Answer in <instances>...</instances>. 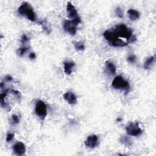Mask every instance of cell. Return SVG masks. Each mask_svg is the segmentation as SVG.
I'll use <instances>...</instances> for the list:
<instances>
[{"label":"cell","instance_id":"obj_20","mask_svg":"<svg viewBox=\"0 0 156 156\" xmlns=\"http://www.w3.org/2000/svg\"><path fill=\"white\" fill-rule=\"evenodd\" d=\"M14 138V134L12 133H9L6 135V141L7 142H11Z\"/></svg>","mask_w":156,"mask_h":156},{"label":"cell","instance_id":"obj_25","mask_svg":"<svg viewBox=\"0 0 156 156\" xmlns=\"http://www.w3.org/2000/svg\"><path fill=\"white\" fill-rule=\"evenodd\" d=\"M12 80H13V78H12V77L11 76H6L5 77V80H6V81H8V82L12 81Z\"/></svg>","mask_w":156,"mask_h":156},{"label":"cell","instance_id":"obj_23","mask_svg":"<svg viewBox=\"0 0 156 156\" xmlns=\"http://www.w3.org/2000/svg\"><path fill=\"white\" fill-rule=\"evenodd\" d=\"M29 40V39L28 38V37L26 34H23L22 37V42L23 44H25V43H26Z\"/></svg>","mask_w":156,"mask_h":156},{"label":"cell","instance_id":"obj_2","mask_svg":"<svg viewBox=\"0 0 156 156\" xmlns=\"http://www.w3.org/2000/svg\"><path fill=\"white\" fill-rule=\"evenodd\" d=\"M103 36L107 42H109V43L111 45L114 46L123 47L128 45V43L127 42H125L123 40L118 38L116 36L113 29L106 31L103 34Z\"/></svg>","mask_w":156,"mask_h":156},{"label":"cell","instance_id":"obj_8","mask_svg":"<svg viewBox=\"0 0 156 156\" xmlns=\"http://www.w3.org/2000/svg\"><path fill=\"white\" fill-rule=\"evenodd\" d=\"M98 137L95 134H92L87 138L85 141V145L90 149H94L98 145Z\"/></svg>","mask_w":156,"mask_h":156},{"label":"cell","instance_id":"obj_19","mask_svg":"<svg viewBox=\"0 0 156 156\" xmlns=\"http://www.w3.org/2000/svg\"><path fill=\"white\" fill-rule=\"evenodd\" d=\"M115 14H116V15L119 17V18H123V11H122V9L120 8H119V7H118V8H117L116 9H115Z\"/></svg>","mask_w":156,"mask_h":156},{"label":"cell","instance_id":"obj_1","mask_svg":"<svg viewBox=\"0 0 156 156\" xmlns=\"http://www.w3.org/2000/svg\"><path fill=\"white\" fill-rule=\"evenodd\" d=\"M116 36L120 39H124L129 42H133L136 38L133 36V32L131 29L128 28L124 24H119L113 28Z\"/></svg>","mask_w":156,"mask_h":156},{"label":"cell","instance_id":"obj_18","mask_svg":"<svg viewBox=\"0 0 156 156\" xmlns=\"http://www.w3.org/2000/svg\"><path fill=\"white\" fill-rule=\"evenodd\" d=\"M28 50V48L27 47H22V48H19L18 50H17V54L19 56L22 57L23 56L26 52Z\"/></svg>","mask_w":156,"mask_h":156},{"label":"cell","instance_id":"obj_9","mask_svg":"<svg viewBox=\"0 0 156 156\" xmlns=\"http://www.w3.org/2000/svg\"><path fill=\"white\" fill-rule=\"evenodd\" d=\"M66 9L67 15L71 20H74L77 17H79L76 8L71 2L67 3Z\"/></svg>","mask_w":156,"mask_h":156},{"label":"cell","instance_id":"obj_11","mask_svg":"<svg viewBox=\"0 0 156 156\" xmlns=\"http://www.w3.org/2000/svg\"><path fill=\"white\" fill-rule=\"evenodd\" d=\"M63 98L70 104L74 105L77 103V98L73 92H67L63 95Z\"/></svg>","mask_w":156,"mask_h":156},{"label":"cell","instance_id":"obj_5","mask_svg":"<svg viewBox=\"0 0 156 156\" xmlns=\"http://www.w3.org/2000/svg\"><path fill=\"white\" fill-rule=\"evenodd\" d=\"M112 86L115 89H123L126 90H128L130 87L129 83L121 76H117L114 78L112 83Z\"/></svg>","mask_w":156,"mask_h":156},{"label":"cell","instance_id":"obj_12","mask_svg":"<svg viewBox=\"0 0 156 156\" xmlns=\"http://www.w3.org/2000/svg\"><path fill=\"white\" fill-rule=\"evenodd\" d=\"M63 65H64L63 68H64L65 73L68 75L71 74L73 71V69L75 66L74 62L72 61H66L63 63Z\"/></svg>","mask_w":156,"mask_h":156},{"label":"cell","instance_id":"obj_6","mask_svg":"<svg viewBox=\"0 0 156 156\" xmlns=\"http://www.w3.org/2000/svg\"><path fill=\"white\" fill-rule=\"evenodd\" d=\"M35 112L36 115L42 120H44L47 115V106L46 104L42 100L37 101L36 104Z\"/></svg>","mask_w":156,"mask_h":156},{"label":"cell","instance_id":"obj_24","mask_svg":"<svg viewBox=\"0 0 156 156\" xmlns=\"http://www.w3.org/2000/svg\"><path fill=\"white\" fill-rule=\"evenodd\" d=\"M11 92L13 93V94L14 95H15L16 97H20V92H19V91H17V90H12Z\"/></svg>","mask_w":156,"mask_h":156},{"label":"cell","instance_id":"obj_27","mask_svg":"<svg viewBox=\"0 0 156 156\" xmlns=\"http://www.w3.org/2000/svg\"><path fill=\"white\" fill-rule=\"evenodd\" d=\"M122 120V119L121 118H118L117 120V121H121Z\"/></svg>","mask_w":156,"mask_h":156},{"label":"cell","instance_id":"obj_17","mask_svg":"<svg viewBox=\"0 0 156 156\" xmlns=\"http://www.w3.org/2000/svg\"><path fill=\"white\" fill-rule=\"evenodd\" d=\"M74 47L77 51H83L85 49V46L83 42H74Z\"/></svg>","mask_w":156,"mask_h":156},{"label":"cell","instance_id":"obj_7","mask_svg":"<svg viewBox=\"0 0 156 156\" xmlns=\"http://www.w3.org/2000/svg\"><path fill=\"white\" fill-rule=\"evenodd\" d=\"M126 132L128 135L134 137L140 135L143 133L142 129L140 127L138 123H131L126 127Z\"/></svg>","mask_w":156,"mask_h":156},{"label":"cell","instance_id":"obj_13","mask_svg":"<svg viewBox=\"0 0 156 156\" xmlns=\"http://www.w3.org/2000/svg\"><path fill=\"white\" fill-rule=\"evenodd\" d=\"M105 66H106V70L107 71V72L109 74L112 75L115 74L117 71V68L113 62L110 61H106L105 62Z\"/></svg>","mask_w":156,"mask_h":156},{"label":"cell","instance_id":"obj_22","mask_svg":"<svg viewBox=\"0 0 156 156\" xmlns=\"http://www.w3.org/2000/svg\"><path fill=\"white\" fill-rule=\"evenodd\" d=\"M127 60L130 63H134L136 61V56L135 55H131L127 57Z\"/></svg>","mask_w":156,"mask_h":156},{"label":"cell","instance_id":"obj_4","mask_svg":"<svg viewBox=\"0 0 156 156\" xmlns=\"http://www.w3.org/2000/svg\"><path fill=\"white\" fill-rule=\"evenodd\" d=\"M81 22V20L80 17L72 20H66L63 23V28L66 32L71 36H74L77 31V26Z\"/></svg>","mask_w":156,"mask_h":156},{"label":"cell","instance_id":"obj_3","mask_svg":"<svg viewBox=\"0 0 156 156\" xmlns=\"http://www.w3.org/2000/svg\"><path fill=\"white\" fill-rule=\"evenodd\" d=\"M18 12L22 16H26L28 20L32 22L36 21V15L32 7L27 2L23 3L18 9Z\"/></svg>","mask_w":156,"mask_h":156},{"label":"cell","instance_id":"obj_21","mask_svg":"<svg viewBox=\"0 0 156 156\" xmlns=\"http://www.w3.org/2000/svg\"><path fill=\"white\" fill-rule=\"evenodd\" d=\"M12 121L14 124H16L19 123V118L17 115H12Z\"/></svg>","mask_w":156,"mask_h":156},{"label":"cell","instance_id":"obj_26","mask_svg":"<svg viewBox=\"0 0 156 156\" xmlns=\"http://www.w3.org/2000/svg\"><path fill=\"white\" fill-rule=\"evenodd\" d=\"M29 57L31 59H34L36 57V54H35L34 53H31L29 54Z\"/></svg>","mask_w":156,"mask_h":156},{"label":"cell","instance_id":"obj_14","mask_svg":"<svg viewBox=\"0 0 156 156\" xmlns=\"http://www.w3.org/2000/svg\"><path fill=\"white\" fill-rule=\"evenodd\" d=\"M129 18L132 21H135L140 18V13L138 11L133 9H131L127 11Z\"/></svg>","mask_w":156,"mask_h":156},{"label":"cell","instance_id":"obj_15","mask_svg":"<svg viewBox=\"0 0 156 156\" xmlns=\"http://www.w3.org/2000/svg\"><path fill=\"white\" fill-rule=\"evenodd\" d=\"M155 60V57L154 56H151L149 57H148L144 62V65H143V67L145 70H148L150 69L152 66V65H153L154 62Z\"/></svg>","mask_w":156,"mask_h":156},{"label":"cell","instance_id":"obj_16","mask_svg":"<svg viewBox=\"0 0 156 156\" xmlns=\"http://www.w3.org/2000/svg\"><path fill=\"white\" fill-rule=\"evenodd\" d=\"M120 141L122 144H124L126 146H131L132 145V142L129 138L127 136H122L120 138Z\"/></svg>","mask_w":156,"mask_h":156},{"label":"cell","instance_id":"obj_10","mask_svg":"<svg viewBox=\"0 0 156 156\" xmlns=\"http://www.w3.org/2000/svg\"><path fill=\"white\" fill-rule=\"evenodd\" d=\"M13 151L15 154L21 155L26 152V148L24 143L22 142H17L13 146Z\"/></svg>","mask_w":156,"mask_h":156}]
</instances>
